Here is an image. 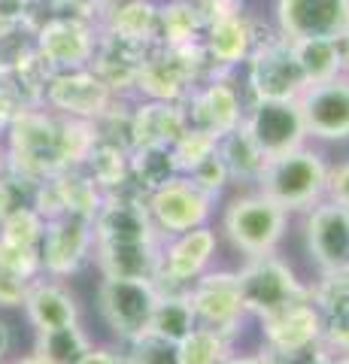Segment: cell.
Returning a JSON list of instances; mask_svg holds the SVG:
<instances>
[{
    "mask_svg": "<svg viewBox=\"0 0 349 364\" xmlns=\"http://www.w3.org/2000/svg\"><path fill=\"white\" fill-rule=\"evenodd\" d=\"M95 252L100 277L119 279H152L161 267L164 237L155 231L152 215L146 210V195L128 182L125 188L104 195V203L92 219Z\"/></svg>",
    "mask_w": 349,
    "mask_h": 364,
    "instance_id": "obj_1",
    "label": "cell"
},
{
    "mask_svg": "<svg viewBox=\"0 0 349 364\" xmlns=\"http://www.w3.org/2000/svg\"><path fill=\"white\" fill-rule=\"evenodd\" d=\"M328 158L316 146H301L286 155L267 158V164L258 176V191L267 195L274 203H279L289 215L307 213L316 203L325 200L328 191Z\"/></svg>",
    "mask_w": 349,
    "mask_h": 364,
    "instance_id": "obj_2",
    "label": "cell"
},
{
    "mask_svg": "<svg viewBox=\"0 0 349 364\" xmlns=\"http://www.w3.org/2000/svg\"><path fill=\"white\" fill-rule=\"evenodd\" d=\"M291 215L258 188H240L222 207L219 231L243 258L270 255L286 240Z\"/></svg>",
    "mask_w": 349,
    "mask_h": 364,
    "instance_id": "obj_3",
    "label": "cell"
},
{
    "mask_svg": "<svg viewBox=\"0 0 349 364\" xmlns=\"http://www.w3.org/2000/svg\"><path fill=\"white\" fill-rule=\"evenodd\" d=\"M6 170L31 182H46L61 173V146H58V116L46 107H31L13 128L4 134Z\"/></svg>",
    "mask_w": 349,
    "mask_h": 364,
    "instance_id": "obj_4",
    "label": "cell"
},
{
    "mask_svg": "<svg viewBox=\"0 0 349 364\" xmlns=\"http://www.w3.org/2000/svg\"><path fill=\"white\" fill-rule=\"evenodd\" d=\"M234 273H237L240 294L249 318L274 316L279 310H286L289 304L310 294V282H304L298 277V270L276 252L243 258V264Z\"/></svg>",
    "mask_w": 349,
    "mask_h": 364,
    "instance_id": "obj_5",
    "label": "cell"
},
{
    "mask_svg": "<svg viewBox=\"0 0 349 364\" xmlns=\"http://www.w3.org/2000/svg\"><path fill=\"white\" fill-rule=\"evenodd\" d=\"M240 85L246 100H298L307 79L295 58L291 40L283 33L262 40L240 67Z\"/></svg>",
    "mask_w": 349,
    "mask_h": 364,
    "instance_id": "obj_6",
    "label": "cell"
},
{
    "mask_svg": "<svg viewBox=\"0 0 349 364\" xmlns=\"http://www.w3.org/2000/svg\"><path fill=\"white\" fill-rule=\"evenodd\" d=\"M159 286L152 279L100 277L97 282V313L116 343H131L149 331Z\"/></svg>",
    "mask_w": 349,
    "mask_h": 364,
    "instance_id": "obj_7",
    "label": "cell"
},
{
    "mask_svg": "<svg viewBox=\"0 0 349 364\" xmlns=\"http://www.w3.org/2000/svg\"><path fill=\"white\" fill-rule=\"evenodd\" d=\"M255 322L262 334V352H267L274 364H295L313 355L322 343V313L310 294Z\"/></svg>",
    "mask_w": 349,
    "mask_h": 364,
    "instance_id": "obj_8",
    "label": "cell"
},
{
    "mask_svg": "<svg viewBox=\"0 0 349 364\" xmlns=\"http://www.w3.org/2000/svg\"><path fill=\"white\" fill-rule=\"evenodd\" d=\"M186 294H188L191 310H195L198 325L228 334L231 340H237L243 334V325L249 318V313H246L240 282L234 270L210 267L204 277H198L191 282Z\"/></svg>",
    "mask_w": 349,
    "mask_h": 364,
    "instance_id": "obj_9",
    "label": "cell"
},
{
    "mask_svg": "<svg viewBox=\"0 0 349 364\" xmlns=\"http://www.w3.org/2000/svg\"><path fill=\"white\" fill-rule=\"evenodd\" d=\"M246 104L249 100H246L237 73H216L191 91L183 107L188 116V128H200L219 140L243 124Z\"/></svg>",
    "mask_w": 349,
    "mask_h": 364,
    "instance_id": "obj_10",
    "label": "cell"
},
{
    "mask_svg": "<svg viewBox=\"0 0 349 364\" xmlns=\"http://www.w3.org/2000/svg\"><path fill=\"white\" fill-rule=\"evenodd\" d=\"M119 100L122 97H116V91H112L92 67H82V70L52 73L43 107L61 119L97 122V119H104Z\"/></svg>",
    "mask_w": 349,
    "mask_h": 364,
    "instance_id": "obj_11",
    "label": "cell"
},
{
    "mask_svg": "<svg viewBox=\"0 0 349 364\" xmlns=\"http://www.w3.org/2000/svg\"><path fill=\"white\" fill-rule=\"evenodd\" d=\"M216 252L219 231L213 225L167 237L161 246V267L155 277V286H159V291H188L191 282L213 267Z\"/></svg>",
    "mask_w": 349,
    "mask_h": 364,
    "instance_id": "obj_12",
    "label": "cell"
},
{
    "mask_svg": "<svg viewBox=\"0 0 349 364\" xmlns=\"http://www.w3.org/2000/svg\"><path fill=\"white\" fill-rule=\"evenodd\" d=\"M274 33H279V31L274 28L270 16H258L252 9H246V13L219 18V21H213V25H207L200 43H204L216 73H240V67L246 64V58L252 55L255 46L267 37H274Z\"/></svg>",
    "mask_w": 349,
    "mask_h": 364,
    "instance_id": "obj_13",
    "label": "cell"
},
{
    "mask_svg": "<svg viewBox=\"0 0 349 364\" xmlns=\"http://www.w3.org/2000/svg\"><path fill=\"white\" fill-rule=\"evenodd\" d=\"M216 203L210 195H204L188 176H176L173 182L155 188L146 195V210L152 215V225L164 240L176 234H186L191 228H204L213 222Z\"/></svg>",
    "mask_w": 349,
    "mask_h": 364,
    "instance_id": "obj_14",
    "label": "cell"
},
{
    "mask_svg": "<svg viewBox=\"0 0 349 364\" xmlns=\"http://www.w3.org/2000/svg\"><path fill=\"white\" fill-rule=\"evenodd\" d=\"M243 131L252 136V143L264 152V158L286 155L310 143L298 100H249Z\"/></svg>",
    "mask_w": 349,
    "mask_h": 364,
    "instance_id": "obj_15",
    "label": "cell"
},
{
    "mask_svg": "<svg viewBox=\"0 0 349 364\" xmlns=\"http://www.w3.org/2000/svg\"><path fill=\"white\" fill-rule=\"evenodd\" d=\"M270 21L286 40H334L349 31V0H270Z\"/></svg>",
    "mask_w": 349,
    "mask_h": 364,
    "instance_id": "obj_16",
    "label": "cell"
},
{
    "mask_svg": "<svg viewBox=\"0 0 349 364\" xmlns=\"http://www.w3.org/2000/svg\"><path fill=\"white\" fill-rule=\"evenodd\" d=\"M304 249L316 273L349 270V210L325 198L304 213Z\"/></svg>",
    "mask_w": 349,
    "mask_h": 364,
    "instance_id": "obj_17",
    "label": "cell"
},
{
    "mask_svg": "<svg viewBox=\"0 0 349 364\" xmlns=\"http://www.w3.org/2000/svg\"><path fill=\"white\" fill-rule=\"evenodd\" d=\"M97 37L100 28L95 21H85L80 16H52L31 40L37 46V52L46 58V64L58 73L92 67Z\"/></svg>",
    "mask_w": 349,
    "mask_h": 364,
    "instance_id": "obj_18",
    "label": "cell"
},
{
    "mask_svg": "<svg viewBox=\"0 0 349 364\" xmlns=\"http://www.w3.org/2000/svg\"><path fill=\"white\" fill-rule=\"evenodd\" d=\"M95 252V228L85 215H58L46 222L40 243V261L43 277L67 279L80 273Z\"/></svg>",
    "mask_w": 349,
    "mask_h": 364,
    "instance_id": "obj_19",
    "label": "cell"
},
{
    "mask_svg": "<svg viewBox=\"0 0 349 364\" xmlns=\"http://www.w3.org/2000/svg\"><path fill=\"white\" fill-rule=\"evenodd\" d=\"M307 140L346 143L349 140V76L313 82L298 97Z\"/></svg>",
    "mask_w": 349,
    "mask_h": 364,
    "instance_id": "obj_20",
    "label": "cell"
},
{
    "mask_svg": "<svg viewBox=\"0 0 349 364\" xmlns=\"http://www.w3.org/2000/svg\"><path fill=\"white\" fill-rule=\"evenodd\" d=\"M152 49H155L152 43H140V40H131V37H119V33L100 31L95 58H92V70L116 91V97L134 100L137 97L140 73H143L146 61H149Z\"/></svg>",
    "mask_w": 349,
    "mask_h": 364,
    "instance_id": "obj_21",
    "label": "cell"
},
{
    "mask_svg": "<svg viewBox=\"0 0 349 364\" xmlns=\"http://www.w3.org/2000/svg\"><path fill=\"white\" fill-rule=\"evenodd\" d=\"M100 203H104V191L95 186L92 176L82 167H67L37 186L33 210L46 222L58 219V215H85V219H95Z\"/></svg>",
    "mask_w": 349,
    "mask_h": 364,
    "instance_id": "obj_22",
    "label": "cell"
},
{
    "mask_svg": "<svg viewBox=\"0 0 349 364\" xmlns=\"http://www.w3.org/2000/svg\"><path fill=\"white\" fill-rule=\"evenodd\" d=\"M21 310H25V318L31 322L33 331H49V328L80 322V301H76V294L61 279H52V277H37L31 282Z\"/></svg>",
    "mask_w": 349,
    "mask_h": 364,
    "instance_id": "obj_23",
    "label": "cell"
},
{
    "mask_svg": "<svg viewBox=\"0 0 349 364\" xmlns=\"http://www.w3.org/2000/svg\"><path fill=\"white\" fill-rule=\"evenodd\" d=\"M131 128L134 149L137 146H173L188 131V116L183 104H161V100H131Z\"/></svg>",
    "mask_w": 349,
    "mask_h": 364,
    "instance_id": "obj_24",
    "label": "cell"
},
{
    "mask_svg": "<svg viewBox=\"0 0 349 364\" xmlns=\"http://www.w3.org/2000/svg\"><path fill=\"white\" fill-rule=\"evenodd\" d=\"M52 73L55 70L37 52L33 40H16L9 46V52H4V76L16 85V91L31 107H43V97H46V85H49Z\"/></svg>",
    "mask_w": 349,
    "mask_h": 364,
    "instance_id": "obj_25",
    "label": "cell"
},
{
    "mask_svg": "<svg viewBox=\"0 0 349 364\" xmlns=\"http://www.w3.org/2000/svg\"><path fill=\"white\" fill-rule=\"evenodd\" d=\"M100 31L131 37L140 43L155 46V31H159V4L155 0H119L104 9L100 16Z\"/></svg>",
    "mask_w": 349,
    "mask_h": 364,
    "instance_id": "obj_26",
    "label": "cell"
},
{
    "mask_svg": "<svg viewBox=\"0 0 349 364\" xmlns=\"http://www.w3.org/2000/svg\"><path fill=\"white\" fill-rule=\"evenodd\" d=\"M219 158L228 167V176H231V186H243V188H255L258 186V176L267 164L264 152L252 143V136L240 128H234L231 134L219 136V146H216Z\"/></svg>",
    "mask_w": 349,
    "mask_h": 364,
    "instance_id": "obj_27",
    "label": "cell"
},
{
    "mask_svg": "<svg viewBox=\"0 0 349 364\" xmlns=\"http://www.w3.org/2000/svg\"><path fill=\"white\" fill-rule=\"evenodd\" d=\"M179 173V164L173 158V146H137L131 149V186L152 195L155 188L173 182Z\"/></svg>",
    "mask_w": 349,
    "mask_h": 364,
    "instance_id": "obj_28",
    "label": "cell"
},
{
    "mask_svg": "<svg viewBox=\"0 0 349 364\" xmlns=\"http://www.w3.org/2000/svg\"><path fill=\"white\" fill-rule=\"evenodd\" d=\"M95 346L88 331L73 322L49 331H33V355H40L46 364H80V358Z\"/></svg>",
    "mask_w": 349,
    "mask_h": 364,
    "instance_id": "obj_29",
    "label": "cell"
},
{
    "mask_svg": "<svg viewBox=\"0 0 349 364\" xmlns=\"http://www.w3.org/2000/svg\"><path fill=\"white\" fill-rule=\"evenodd\" d=\"M204 37V21L191 0H171L159 4V31H155V46H183L198 43Z\"/></svg>",
    "mask_w": 349,
    "mask_h": 364,
    "instance_id": "obj_30",
    "label": "cell"
},
{
    "mask_svg": "<svg viewBox=\"0 0 349 364\" xmlns=\"http://www.w3.org/2000/svg\"><path fill=\"white\" fill-rule=\"evenodd\" d=\"M82 170L92 176V182L104 195H109V191H119L131 182V152L100 140L88 155V161L82 164Z\"/></svg>",
    "mask_w": 349,
    "mask_h": 364,
    "instance_id": "obj_31",
    "label": "cell"
},
{
    "mask_svg": "<svg viewBox=\"0 0 349 364\" xmlns=\"http://www.w3.org/2000/svg\"><path fill=\"white\" fill-rule=\"evenodd\" d=\"M195 328H198V318L188 304V294L186 291H159V304H155L149 331L171 340V343H179V340L188 337Z\"/></svg>",
    "mask_w": 349,
    "mask_h": 364,
    "instance_id": "obj_32",
    "label": "cell"
},
{
    "mask_svg": "<svg viewBox=\"0 0 349 364\" xmlns=\"http://www.w3.org/2000/svg\"><path fill=\"white\" fill-rule=\"evenodd\" d=\"M291 49H295V58L301 64L307 85L343 76L340 52H337L334 40H291Z\"/></svg>",
    "mask_w": 349,
    "mask_h": 364,
    "instance_id": "obj_33",
    "label": "cell"
},
{
    "mask_svg": "<svg viewBox=\"0 0 349 364\" xmlns=\"http://www.w3.org/2000/svg\"><path fill=\"white\" fill-rule=\"evenodd\" d=\"M234 343L237 340H231L228 334L198 325L188 337L176 343V355L179 364H222L234 352Z\"/></svg>",
    "mask_w": 349,
    "mask_h": 364,
    "instance_id": "obj_34",
    "label": "cell"
},
{
    "mask_svg": "<svg viewBox=\"0 0 349 364\" xmlns=\"http://www.w3.org/2000/svg\"><path fill=\"white\" fill-rule=\"evenodd\" d=\"M97 143H100V136H97L95 122L58 116V146H61L64 167H82Z\"/></svg>",
    "mask_w": 349,
    "mask_h": 364,
    "instance_id": "obj_35",
    "label": "cell"
},
{
    "mask_svg": "<svg viewBox=\"0 0 349 364\" xmlns=\"http://www.w3.org/2000/svg\"><path fill=\"white\" fill-rule=\"evenodd\" d=\"M125 352V364H179L176 343L164 340L159 334L146 331L131 343H119Z\"/></svg>",
    "mask_w": 349,
    "mask_h": 364,
    "instance_id": "obj_36",
    "label": "cell"
},
{
    "mask_svg": "<svg viewBox=\"0 0 349 364\" xmlns=\"http://www.w3.org/2000/svg\"><path fill=\"white\" fill-rule=\"evenodd\" d=\"M216 146H219V140L213 134L200 131V128H188L173 143V158H176V164H179V173L188 176L200 161H207V158L216 152Z\"/></svg>",
    "mask_w": 349,
    "mask_h": 364,
    "instance_id": "obj_37",
    "label": "cell"
},
{
    "mask_svg": "<svg viewBox=\"0 0 349 364\" xmlns=\"http://www.w3.org/2000/svg\"><path fill=\"white\" fill-rule=\"evenodd\" d=\"M43 231H46V219H43L33 207L9 215V219L0 225V237H4V240L25 246V249H37V252H40V243H43Z\"/></svg>",
    "mask_w": 349,
    "mask_h": 364,
    "instance_id": "obj_38",
    "label": "cell"
},
{
    "mask_svg": "<svg viewBox=\"0 0 349 364\" xmlns=\"http://www.w3.org/2000/svg\"><path fill=\"white\" fill-rule=\"evenodd\" d=\"M33 198H37V182L18 176L13 170H4V173H0V225H4L9 215L33 207Z\"/></svg>",
    "mask_w": 349,
    "mask_h": 364,
    "instance_id": "obj_39",
    "label": "cell"
},
{
    "mask_svg": "<svg viewBox=\"0 0 349 364\" xmlns=\"http://www.w3.org/2000/svg\"><path fill=\"white\" fill-rule=\"evenodd\" d=\"M188 179L195 182V186L204 191V195H210L213 200H219L225 191L231 188V176H228V167H225V161L219 158V152H213L207 161H200L195 170L188 173Z\"/></svg>",
    "mask_w": 349,
    "mask_h": 364,
    "instance_id": "obj_40",
    "label": "cell"
},
{
    "mask_svg": "<svg viewBox=\"0 0 349 364\" xmlns=\"http://www.w3.org/2000/svg\"><path fill=\"white\" fill-rule=\"evenodd\" d=\"M0 264L13 267L16 273L28 279H37L43 277V261H40V252L37 249H25V246H16L0 237Z\"/></svg>",
    "mask_w": 349,
    "mask_h": 364,
    "instance_id": "obj_41",
    "label": "cell"
},
{
    "mask_svg": "<svg viewBox=\"0 0 349 364\" xmlns=\"http://www.w3.org/2000/svg\"><path fill=\"white\" fill-rule=\"evenodd\" d=\"M31 109V104L16 91V85L6 76H0V136H4L13 124Z\"/></svg>",
    "mask_w": 349,
    "mask_h": 364,
    "instance_id": "obj_42",
    "label": "cell"
},
{
    "mask_svg": "<svg viewBox=\"0 0 349 364\" xmlns=\"http://www.w3.org/2000/svg\"><path fill=\"white\" fill-rule=\"evenodd\" d=\"M31 282L33 279L21 277V273H16L13 267L0 264V310H16V306L25 304Z\"/></svg>",
    "mask_w": 349,
    "mask_h": 364,
    "instance_id": "obj_43",
    "label": "cell"
},
{
    "mask_svg": "<svg viewBox=\"0 0 349 364\" xmlns=\"http://www.w3.org/2000/svg\"><path fill=\"white\" fill-rule=\"evenodd\" d=\"M191 6L198 9L200 21H204V28L213 25V21L219 18H228V16H237V13H246V0H191Z\"/></svg>",
    "mask_w": 349,
    "mask_h": 364,
    "instance_id": "obj_44",
    "label": "cell"
},
{
    "mask_svg": "<svg viewBox=\"0 0 349 364\" xmlns=\"http://www.w3.org/2000/svg\"><path fill=\"white\" fill-rule=\"evenodd\" d=\"M325 198L340 203V207H349V158L346 161H337L328 170V191Z\"/></svg>",
    "mask_w": 349,
    "mask_h": 364,
    "instance_id": "obj_45",
    "label": "cell"
},
{
    "mask_svg": "<svg viewBox=\"0 0 349 364\" xmlns=\"http://www.w3.org/2000/svg\"><path fill=\"white\" fill-rule=\"evenodd\" d=\"M80 364H125V352L119 343H95L80 358Z\"/></svg>",
    "mask_w": 349,
    "mask_h": 364,
    "instance_id": "obj_46",
    "label": "cell"
},
{
    "mask_svg": "<svg viewBox=\"0 0 349 364\" xmlns=\"http://www.w3.org/2000/svg\"><path fill=\"white\" fill-rule=\"evenodd\" d=\"M222 364H274V358H270L267 352H262V349H255V352H237L234 349Z\"/></svg>",
    "mask_w": 349,
    "mask_h": 364,
    "instance_id": "obj_47",
    "label": "cell"
},
{
    "mask_svg": "<svg viewBox=\"0 0 349 364\" xmlns=\"http://www.w3.org/2000/svg\"><path fill=\"white\" fill-rule=\"evenodd\" d=\"M9 349H13V331H9V325L4 322V318H0V364L6 361Z\"/></svg>",
    "mask_w": 349,
    "mask_h": 364,
    "instance_id": "obj_48",
    "label": "cell"
},
{
    "mask_svg": "<svg viewBox=\"0 0 349 364\" xmlns=\"http://www.w3.org/2000/svg\"><path fill=\"white\" fill-rule=\"evenodd\" d=\"M295 364H331V355H328V352H322V349H316L313 355L301 358V361H295Z\"/></svg>",
    "mask_w": 349,
    "mask_h": 364,
    "instance_id": "obj_49",
    "label": "cell"
},
{
    "mask_svg": "<svg viewBox=\"0 0 349 364\" xmlns=\"http://www.w3.org/2000/svg\"><path fill=\"white\" fill-rule=\"evenodd\" d=\"M13 364H46V361H43L40 355H33V352H31V355H21V358H16Z\"/></svg>",
    "mask_w": 349,
    "mask_h": 364,
    "instance_id": "obj_50",
    "label": "cell"
},
{
    "mask_svg": "<svg viewBox=\"0 0 349 364\" xmlns=\"http://www.w3.org/2000/svg\"><path fill=\"white\" fill-rule=\"evenodd\" d=\"M6 170V149H4V136H0V173Z\"/></svg>",
    "mask_w": 349,
    "mask_h": 364,
    "instance_id": "obj_51",
    "label": "cell"
},
{
    "mask_svg": "<svg viewBox=\"0 0 349 364\" xmlns=\"http://www.w3.org/2000/svg\"><path fill=\"white\" fill-rule=\"evenodd\" d=\"M331 364H349V355H331Z\"/></svg>",
    "mask_w": 349,
    "mask_h": 364,
    "instance_id": "obj_52",
    "label": "cell"
},
{
    "mask_svg": "<svg viewBox=\"0 0 349 364\" xmlns=\"http://www.w3.org/2000/svg\"><path fill=\"white\" fill-rule=\"evenodd\" d=\"M0 76H4V52H0Z\"/></svg>",
    "mask_w": 349,
    "mask_h": 364,
    "instance_id": "obj_53",
    "label": "cell"
},
{
    "mask_svg": "<svg viewBox=\"0 0 349 364\" xmlns=\"http://www.w3.org/2000/svg\"><path fill=\"white\" fill-rule=\"evenodd\" d=\"M155 4H171V0H155Z\"/></svg>",
    "mask_w": 349,
    "mask_h": 364,
    "instance_id": "obj_54",
    "label": "cell"
}]
</instances>
